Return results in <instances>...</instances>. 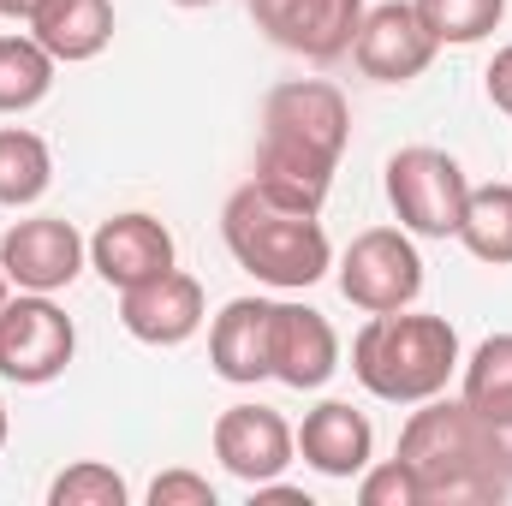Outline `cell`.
Segmentation results:
<instances>
[{"instance_id": "cell-1", "label": "cell", "mask_w": 512, "mask_h": 506, "mask_svg": "<svg viewBox=\"0 0 512 506\" xmlns=\"http://www.w3.org/2000/svg\"><path fill=\"white\" fill-rule=\"evenodd\" d=\"M352 137V108L328 78H292L274 84L262 102V143H256V191H268L286 209L322 215L334 191V167Z\"/></svg>"}, {"instance_id": "cell-2", "label": "cell", "mask_w": 512, "mask_h": 506, "mask_svg": "<svg viewBox=\"0 0 512 506\" xmlns=\"http://www.w3.org/2000/svg\"><path fill=\"white\" fill-rule=\"evenodd\" d=\"M399 459L411 465V477L423 489V506H483V501H501L512 489L501 477L489 423L465 399H447V393L423 399L405 417Z\"/></svg>"}, {"instance_id": "cell-3", "label": "cell", "mask_w": 512, "mask_h": 506, "mask_svg": "<svg viewBox=\"0 0 512 506\" xmlns=\"http://www.w3.org/2000/svg\"><path fill=\"white\" fill-rule=\"evenodd\" d=\"M352 376L382 405H423L459 376V334L447 316L387 310L352 334Z\"/></svg>"}, {"instance_id": "cell-4", "label": "cell", "mask_w": 512, "mask_h": 506, "mask_svg": "<svg viewBox=\"0 0 512 506\" xmlns=\"http://www.w3.org/2000/svg\"><path fill=\"white\" fill-rule=\"evenodd\" d=\"M221 239H227L233 262H239L245 274H256L262 286H274V292H304V286H316V280L334 268V245H328L322 221L304 215V209L274 203V197L256 191V185H239V191L227 197V209H221Z\"/></svg>"}, {"instance_id": "cell-5", "label": "cell", "mask_w": 512, "mask_h": 506, "mask_svg": "<svg viewBox=\"0 0 512 506\" xmlns=\"http://www.w3.org/2000/svg\"><path fill=\"white\" fill-rule=\"evenodd\" d=\"M387 203L399 215L405 233L417 239H459L465 203H471V179L447 149L411 143L387 161Z\"/></svg>"}, {"instance_id": "cell-6", "label": "cell", "mask_w": 512, "mask_h": 506, "mask_svg": "<svg viewBox=\"0 0 512 506\" xmlns=\"http://www.w3.org/2000/svg\"><path fill=\"white\" fill-rule=\"evenodd\" d=\"M78 352L72 316L54 304V292H18L0 304V376L18 387H48L66 376Z\"/></svg>"}, {"instance_id": "cell-7", "label": "cell", "mask_w": 512, "mask_h": 506, "mask_svg": "<svg viewBox=\"0 0 512 506\" xmlns=\"http://www.w3.org/2000/svg\"><path fill=\"white\" fill-rule=\"evenodd\" d=\"M340 292L364 316L411 310L417 292H423V256L411 245V233L405 227H370V233H358L346 245V256H340Z\"/></svg>"}, {"instance_id": "cell-8", "label": "cell", "mask_w": 512, "mask_h": 506, "mask_svg": "<svg viewBox=\"0 0 512 506\" xmlns=\"http://www.w3.org/2000/svg\"><path fill=\"white\" fill-rule=\"evenodd\" d=\"M84 233L72 221H54V215H36V221H12L0 233V268L18 292H60L84 274Z\"/></svg>"}, {"instance_id": "cell-9", "label": "cell", "mask_w": 512, "mask_h": 506, "mask_svg": "<svg viewBox=\"0 0 512 506\" xmlns=\"http://www.w3.org/2000/svg\"><path fill=\"white\" fill-rule=\"evenodd\" d=\"M435 48H441V42L423 30V18H417L411 0H382V6L364 12L358 42H352V60H358V72L376 78V84H411V78L429 72Z\"/></svg>"}, {"instance_id": "cell-10", "label": "cell", "mask_w": 512, "mask_h": 506, "mask_svg": "<svg viewBox=\"0 0 512 506\" xmlns=\"http://www.w3.org/2000/svg\"><path fill=\"white\" fill-rule=\"evenodd\" d=\"M251 18L280 48L328 66V60L352 54L358 24H364V0H256Z\"/></svg>"}, {"instance_id": "cell-11", "label": "cell", "mask_w": 512, "mask_h": 506, "mask_svg": "<svg viewBox=\"0 0 512 506\" xmlns=\"http://www.w3.org/2000/svg\"><path fill=\"white\" fill-rule=\"evenodd\" d=\"M292 453H298V429L280 417V411H268V405H227L221 417H215V459L245 483H274L286 465H292Z\"/></svg>"}, {"instance_id": "cell-12", "label": "cell", "mask_w": 512, "mask_h": 506, "mask_svg": "<svg viewBox=\"0 0 512 506\" xmlns=\"http://www.w3.org/2000/svg\"><path fill=\"white\" fill-rule=\"evenodd\" d=\"M203 316H209L203 310V286L185 268H167V274L120 292V322H126L131 340H143V346H185L203 328Z\"/></svg>"}, {"instance_id": "cell-13", "label": "cell", "mask_w": 512, "mask_h": 506, "mask_svg": "<svg viewBox=\"0 0 512 506\" xmlns=\"http://www.w3.org/2000/svg\"><path fill=\"white\" fill-rule=\"evenodd\" d=\"M90 268H96L114 292L143 286V280H155V274L173 268V233H167L155 215H143V209L114 215V221H102L96 239H90Z\"/></svg>"}, {"instance_id": "cell-14", "label": "cell", "mask_w": 512, "mask_h": 506, "mask_svg": "<svg viewBox=\"0 0 512 506\" xmlns=\"http://www.w3.org/2000/svg\"><path fill=\"white\" fill-rule=\"evenodd\" d=\"M268 376L310 393L340 370V334L322 310L310 304H274V352H268Z\"/></svg>"}, {"instance_id": "cell-15", "label": "cell", "mask_w": 512, "mask_h": 506, "mask_svg": "<svg viewBox=\"0 0 512 506\" xmlns=\"http://www.w3.org/2000/svg\"><path fill=\"white\" fill-rule=\"evenodd\" d=\"M298 453H304L310 471H322V477H334V483H352V477L376 459V429H370V417H364L358 405L322 399V405L304 411V423H298Z\"/></svg>"}, {"instance_id": "cell-16", "label": "cell", "mask_w": 512, "mask_h": 506, "mask_svg": "<svg viewBox=\"0 0 512 506\" xmlns=\"http://www.w3.org/2000/svg\"><path fill=\"white\" fill-rule=\"evenodd\" d=\"M268 352H274V298H233L215 328H209V364L233 387L268 381Z\"/></svg>"}, {"instance_id": "cell-17", "label": "cell", "mask_w": 512, "mask_h": 506, "mask_svg": "<svg viewBox=\"0 0 512 506\" xmlns=\"http://www.w3.org/2000/svg\"><path fill=\"white\" fill-rule=\"evenodd\" d=\"M30 36L60 66H84L114 42V0H42L30 12Z\"/></svg>"}, {"instance_id": "cell-18", "label": "cell", "mask_w": 512, "mask_h": 506, "mask_svg": "<svg viewBox=\"0 0 512 506\" xmlns=\"http://www.w3.org/2000/svg\"><path fill=\"white\" fill-rule=\"evenodd\" d=\"M48 185H54L48 137L24 126H0V209H30Z\"/></svg>"}, {"instance_id": "cell-19", "label": "cell", "mask_w": 512, "mask_h": 506, "mask_svg": "<svg viewBox=\"0 0 512 506\" xmlns=\"http://www.w3.org/2000/svg\"><path fill=\"white\" fill-rule=\"evenodd\" d=\"M54 54L36 36H0V114H30L54 90Z\"/></svg>"}, {"instance_id": "cell-20", "label": "cell", "mask_w": 512, "mask_h": 506, "mask_svg": "<svg viewBox=\"0 0 512 506\" xmlns=\"http://www.w3.org/2000/svg\"><path fill=\"white\" fill-rule=\"evenodd\" d=\"M459 245L489 262V268H507L512 262V185H471V203H465V221H459Z\"/></svg>"}, {"instance_id": "cell-21", "label": "cell", "mask_w": 512, "mask_h": 506, "mask_svg": "<svg viewBox=\"0 0 512 506\" xmlns=\"http://www.w3.org/2000/svg\"><path fill=\"white\" fill-rule=\"evenodd\" d=\"M465 387H459V399L477 411V417H489V423H507L512 417V334H489L465 364Z\"/></svg>"}, {"instance_id": "cell-22", "label": "cell", "mask_w": 512, "mask_h": 506, "mask_svg": "<svg viewBox=\"0 0 512 506\" xmlns=\"http://www.w3.org/2000/svg\"><path fill=\"white\" fill-rule=\"evenodd\" d=\"M411 6L441 48H471V42L495 36L507 18V0H411Z\"/></svg>"}, {"instance_id": "cell-23", "label": "cell", "mask_w": 512, "mask_h": 506, "mask_svg": "<svg viewBox=\"0 0 512 506\" xmlns=\"http://www.w3.org/2000/svg\"><path fill=\"white\" fill-rule=\"evenodd\" d=\"M126 501H131L126 477L102 459H78L48 483V506H126Z\"/></svg>"}, {"instance_id": "cell-24", "label": "cell", "mask_w": 512, "mask_h": 506, "mask_svg": "<svg viewBox=\"0 0 512 506\" xmlns=\"http://www.w3.org/2000/svg\"><path fill=\"white\" fill-rule=\"evenodd\" d=\"M358 501L364 506H423V489H417V477H411V465L393 453V459H370L364 471H358Z\"/></svg>"}, {"instance_id": "cell-25", "label": "cell", "mask_w": 512, "mask_h": 506, "mask_svg": "<svg viewBox=\"0 0 512 506\" xmlns=\"http://www.w3.org/2000/svg\"><path fill=\"white\" fill-rule=\"evenodd\" d=\"M149 506H215V483L197 471H161L149 483Z\"/></svg>"}, {"instance_id": "cell-26", "label": "cell", "mask_w": 512, "mask_h": 506, "mask_svg": "<svg viewBox=\"0 0 512 506\" xmlns=\"http://www.w3.org/2000/svg\"><path fill=\"white\" fill-rule=\"evenodd\" d=\"M483 84H489V102H495V108H501V114L512 120V42L501 48V54H495V60H489Z\"/></svg>"}, {"instance_id": "cell-27", "label": "cell", "mask_w": 512, "mask_h": 506, "mask_svg": "<svg viewBox=\"0 0 512 506\" xmlns=\"http://www.w3.org/2000/svg\"><path fill=\"white\" fill-rule=\"evenodd\" d=\"M489 423V417H483ZM489 435H495V459H501V477L512 483V417L507 423H489Z\"/></svg>"}, {"instance_id": "cell-28", "label": "cell", "mask_w": 512, "mask_h": 506, "mask_svg": "<svg viewBox=\"0 0 512 506\" xmlns=\"http://www.w3.org/2000/svg\"><path fill=\"white\" fill-rule=\"evenodd\" d=\"M36 6H42V0H0V18H24V24H30Z\"/></svg>"}, {"instance_id": "cell-29", "label": "cell", "mask_w": 512, "mask_h": 506, "mask_svg": "<svg viewBox=\"0 0 512 506\" xmlns=\"http://www.w3.org/2000/svg\"><path fill=\"white\" fill-rule=\"evenodd\" d=\"M6 292H12V280H6V268H0V304H6Z\"/></svg>"}, {"instance_id": "cell-30", "label": "cell", "mask_w": 512, "mask_h": 506, "mask_svg": "<svg viewBox=\"0 0 512 506\" xmlns=\"http://www.w3.org/2000/svg\"><path fill=\"white\" fill-rule=\"evenodd\" d=\"M0 447H6V399H0Z\"/></svg>"}, {"instance_id": "cell-31", "label": "cell", "mask_w": 512, "mask_h": 506, "mask_svg": "<svg viewBox=\"0 0 512 506\" xmlns=\"http://www.w3.org/2000/svg\"><path fill=\"white\" fill-rule=\"evenodd\" d=\"M173 6H215V0H173Z\"/></svg>"}, {"instance_id": "cell-32", "label": "cell", "mask_w": 512, "mask_h": 506, "mask_svg": "<svg viewBox=\"0 0 512 506\" xmlns=\"http://www.w3.org/2000/svg\"><path fill=\"white\" fill-rule=\"evenodd\" d=\"M251 6H256V0H251Z\"/></svg>"}]
</instances>
